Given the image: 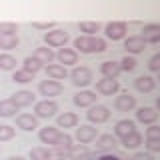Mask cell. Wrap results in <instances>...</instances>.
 I'll list each match as a JSON object with an SVG mask.
<instances>
[{
    "label": "cell",
    "mask_w": 160,
    "mask_h": 160,
    "mask_svg": "<svg viewBox=\"0 0 160 160\" xmlns=\"http://www.w3.org/2000/svg\"><path fill=\"white\" fill-rule=\"evenodd\" d=\"M74 50L80 54H100L108 50V44L100 36H84L82 34V36L74 38Z\"/></svg>",
    "instance_id": "6da1fadb"
},
{
    "label": "cell",
    "mask_w": 160,
    "mask_h": 160,
    "mask_svg": "<svg viewBox=\"0 0 160 160\" xmlns=\"http://www.w3.org/2000/svg\"><path fill=\"white\" fill-rule=\"evenodd\" d=\"M68 76H70V80H72L74 86L80 88V90L86 88L88 84H92V80H94V74H92V70H90L88 66H76Z\"/></svg>",
    "instance_id": "7a4b0ae2"
},
{
    "label": "cell",
    "mask_w": 160,
    "mask_h": 160,
    "mask_svg": "<svg viewBox=\"0 0 160 160\" xmlns=\"http://www.w3.org/2000/svg\"><path fill=\"white\" fill-rule=\"evenodd\" d=\"M60 110L58 106V102L56 100H40V102L34 104V116L36 118H52V116H56V112Z\"/></svg>",
    "instance_id": "3957f363"
},
{
    "label": "cell",
    "mask_w": 160,
    "mask_h": 160,
    "mask_svg": "<svg viewBox=\"0 0 160 160\" xmlns=\"http://www.w3.org/2000/svg\"><path fill=\"white\" fill-rule=\"evenodd\" d=\"M68 40H70V34L66 30H60V28H54V30L44 34V42H46L48 48H64Z\"/></svg>",
    "instance_id": "277c9868"
},
{
    "label": "cell",
    "mask_w": 160,
    "mask_h": 160,
    "mask_svg": "<svg viewBox=\"0 0 160 160\" xmlns=\"http://www.w3.org/2000/svg\"><path fill=\"white\" fill-rule=\"evenodd\" d=\"M110 116H112V112H110V108L104 106V104H94V106L88 108V112H86V118L92 124H104V122L110 120Z\"/></svg>",
    "instance_id": "5b68a950"
},
{
    "label": "cell",
    "mask_w": 160,
    "mask_h": 160,
    "mask_svg": "<svg viewBox=\"0 0 160 160\" xmlns=\"http://www.w3.org/2000/svg\"><path fill=\"white\" fill-rule=\"evenodd\" d=\"M126 32H128V26L126 22H120V20H114V22H108L104 26V34H106L108 40H124L126 38Z\"/></svg>",
    "instance_id": "8992f818"
},
{
    "label": "cell",
    "mask_w": 160,
    "mask_h": 160,
    "mask_svg": "<svg viewBox=\"0 0 160 160\" xmlns=\"http://www.w3.org/2000/svg\"><path fill=\"white\" fill-rule=\"evenodd\" d=\"M72 102L78 108H92L94 104H98V96L94 90H80L72 96Z\"/></svg>",
    "instance_id": "52a82bcc"
},
{
    "label": "cell",
    "mask_w": 160,
    "mask_h": 160,
    "mask_svg": "<svg viewBox=\"0 0 160 160\" xmlns=\"http://www.w3.org/2000/svg\"><path fill=\"white\" fill-rule=\"evenodd\" d=\"M38 92L46 96V100H52L54 96H60L64 92V86L62 82H56V80H42L38 84Z\"/></svg>",
    "instance_id": "ba28073f"
},
{
    "label": "cell",
    "mask_w": 160,
    "mask_h": 160,
    "mask_svg": "<svg viewBox=\"0 0 160 160\" xmlns=\"http://www.w3.org/2000/svg\"><path fill=\"white\" fill-rule=\"evenodd\" d=\"M100 136L98 134V128L90 126V124H84V126L76 128V142L78 144H84V146H88L90 142H94Z\"/></svg>",
    "instance_id": "9c48e42d"
},
{
    "label": "cell",
    "mask_w": 160,
    "mask_h": 160,
    "mask_svg": "<svg viewBox=\"0 0 160 160\" xmlns=\"http://www.w3.org/2000/svg\"><path fill=\"white\" fill-rule=\"evenodd\" d=\"M10 100H12L18 108H26V106L36 104V94H34L32 90H18V92H14L12 96H10Z\"/></svg>",
    "instance_id": "30bf717a"
},
{
    "label": "cell",
    "mask_w": 160,
    "mask_h": 160,
    "mask_svg": "<svg viewBox=\"0 0 160 160\" xmlns=\"http://www.w3.org/2000/svg\"><path fill=\"white\" fill-rule=\"evenodd\" d=\"M114 108H116L118 112H130V110L136 108V98L130 92H122L114 98Z\"/></svg>",
    "instance_id": "8fae6325"
},
{
    "label": "cell",
    "mask_w": 160,
    "mask_h": 160,
    "mask_svg": "<svg viewBox=\"0 0 160 160\" xmlns=\"http://www.w3.org/2000/svg\"><path fill=\"white\" fill-rule=\"evenodd\" d=\"M124 48H126L128 56H134V54H140L146 50V42L140 38V34H134V36L124 38Z\"/></svg>",
    "instance_id": "7c38bea8"
},
{
    "label": "cell",
    "mask_w": 160,
    "mask_h": 160,
    "mask_svg": "<svg viewBox=\"0 0 160 160\" xmlns=\"http://www.w3.org/2000/svg\"><path fill=\"white\" fill-rule=\"evenodd\" d=\"M58 136H60V128L58 126H44V128H40V132H38L40 142L48 144V148H54Z\"/></svg>",
    "instance_id": "4fadbf2b"
},
{
    "label": "cell",
    "mask_w": 160,
    "mask_h": 160,
    "mask_svg": "<svg viewBox=\"0 0 160 160\" xmlns=\"http://www.w3.org/2000/svg\"><path fill=\"white\" fill-rule=\"evenodd\" d=\"M120 90V82L118 80H110V78H102L96 82V92L102 96H114Z\"/></svg>",
    "instance_id": "5bb4252c"
},
{
    "label": "cell",
    "mask_w": 160,
    "mask_h": 160,
    "mask_svg": "<svg viewBox=\"0 0 160 160\" xmlns=\"http://www.w3.org/2000/svg\"><path fill=\"white\" fill-rule=\"evenodd\" d=\"M16 128L24 130V132H32V130L38 128V118L34 116V114H16Z\"/></svg>",
    "instance_id": "9a60e30c"
},
{
    "label": "cell",
    "mask_w": 160,
    "mask_h": 160,
    "mask_svg": "<svg viewBox=\"0 0 160 160\" xmlns=\"http://www.w3.org/2000/svg\"><path fill=\"white\" fill-rule=\"evenodd\" d=\"M132 132H136V124H134V120H128V118H122V120H118L116 124H114V136L116 138H126L128 134H132Z\"/></svg>",
    "instance_id": "2e32d148"
},
{
    "label": "cell",
    "mask_w": 160,
    "mask_h": 160,
    "mask_svg": "<svg viewBox=\"0 0 160 160\" xmlns=\"http://www.w3.org/2000/svg\"><path fill=\"white\" fill-rule=\"evenodd\" d=\"M118 146V138L114 134H100L96 138V150L98 152H112Z\"/></svg>",
    "instance_id": "e0dca14e"
},
{
    "label": "cell",
    "mask_w": 160,
    "mask_h": 160,
    "mask_svg": "<svg viewBox=\"0 0 160 160\" xmlns=\"http://www.w3.org/2000/svg\"><path fill=\"white\" fill-rule=\"evenodd\" d=\"M56 58H58V62L62 64L64 68L66 66H74V64H78V52L74 48H60L58 50V54H56Z\"/></svg>",
    "instance_id": "ac0fdd59"
},
{
    "label": "cell",
    "mask_w": 160,
    "mask_h": 160,
    "mask_svg": "<svg viewBox=\"0 0 160 160\" xmlns=\"http://www.w3.org/2000/svg\"><path fill=\"white\" fill-rule=\"evenodd\" d=\"M136 120H138V122H142V124L152 126V124L158 120L156 108H152V106H142V108H138V110H136Z\"/></svg>",
    "instance_id": "d6986e66"
},
{
    "label": "cell",
    "mask_w": 160,
    "mask_h": 160,
    "mask_svg": "<svg viewBox=\"0 0 160 160\" xmlns=\"http://www.w3.org/2000/svg\"><path fill=\"white\" fill-rule=\"evenodd\" d=\"M140 38L146 44H158L160 42V24H146V26L142 28Z\"/></svg>",
    "instance_id": "ffe728a7"
},
{
    "label": "cell",
    "mask_w": 160,
    "mask_h": 160,
    "mask_svg": "<svg viewBox=\"0 0 160 160\" xmlns=\"http://www.w3.org/2000/svg\"><path fill=\"white\" fill-rule=\"evenodd\" d=\"M96 158V154L90 152L88 146H84V144H74L72 150L68 152V160H92Z\"/></svg>",
    "instance_id": "44dd1931"
},
{
    "label": "cell",
    "mask_w": 160,
    "mask_h": 160,
    "mask_svg": "<svg viewBox=\"0 0 160 160\" xmlns=\"http://www.w3.org/2000/svg\"><path fill=\"white\" fill-rule=\"evenodd\" d=\"M120 64L114 62V60H106V62L100 64V74H102V78H110V80H116L120 76Z\"/></svg>",
    "instance_id": "7402d4cb"
},
{
    "label": "cell",
    "mask_w": 160,
    "mask_h": 160,
    "mask_svg": "<svg viewBox=\"0 0 160 160\" xmlns=\"http://www.w3.org/2000/svg\"><path fill=\"white\" fill-rule=\"evenodd\" d=\"M44 72H46L48 80H56V82L68 78V70L62 64H48V66H44Z\"/></svg>",
    "instance_id": "603a6c76"
},
{
    "label": "cell",
    "mask_w": 160,
    "mask_h": 160,
    "mask_svg": "<svg viewBox=\"0 0 160 160\" xmlns=\"http://www.w3.org/2000/svg\"><path fill=\"white\" fill-rule=\"evenodd\" d=\"M134 88H136L138 92H142V94H150L154 88H156V80L152 76H138L134 80Z\"/></svg>",
    "instance_id": "cb8c5ba5"
},
{
    "label": "cell",
    "mask_w": 160,
    "mask_h": 160,
    "mask_svg": "<svg viewBox=\"0 0 160 160\" xmlns=\"http://www.w3.org/2000/svg\"><path fill=\"white\" fill-rule=\"evenodd\" d=\"M34 58L38 60L42 66H48V64H52V60L56 58V54L52 52V48H48V46H40L34 50V54H32Z\"/></svg>",
    "instance_id": "d4e9b609"
},
{
    "label": "cell",
    "mask_w": 160,
    "mask_h": 160,
    "mask_svg": "<svg viewBox=\"0 0 160 160\" xmlns=\"http://www.w3.org/2000/svg\"><path fill=\"white\" fill-rule=\"evenodd\" d=\"M58 128H76L78 126V114L76 112H62L56 118Z\"/></svg>",
    "instance_id": "484cf974"
},
{
    "label": "cell",
    "mask_w": 160,
    "mask_h": 160,
    "mask_svg": "<svg viewBox=\"0 0 160 160\" xmlns=\"http://www.w3.org/2000/svg\"><path fill=\"white\" fill-rule=\"evenodd\" d=\"M18 110H20V108H18L10 98L0 100V116H2V118H12V116H16Z\"/></svg>",
    "instance_id": "4316f807"
},
{
    "label": "cell",
    "mask_w": 160,
    "mask_h": 160,
    "mask_svg": "<svg viewBox=\"0 0 160 160\" xmlns=\"http://www.w3.org/2000/svg\"><path fill=\"white\" fill-rule=\"evenodd\" d=\"M142 142H144V138H142V134H140L138 130H136V132H132V134H128L126 138L120 140V144H122V146L126 148V150H134V148H138Z\"/></svg>",
    "instance_id": "83f0119b"
},
{
    "label": "cell",
    "mask_w": 160,
    "mask_h": 160,
    "mask_svg": "<svg viewBox=\"0 0 160 160\" xmlns=\"http://www.w3.org/2000/svg\"><path fill=\"white\" fill-rule=\"evenodd\" d=\"M72 146H74V138L70 136V134H66V132H60V136H58V140H56V144H54V148L56 150H62V152H70L72 150Z\"/></svg>",
    "instance_id": "f1b7e54d"
},
{
    "label": "cell",
    "mask_w": 160,
    "mask_h": 160,
    "mask_svg": "<svg viewBox=\"0 0 160 160\" xmlns=\"http://www.w3.org/2000/svg\"><path fill=\"white\" fill-rule=\"evenodd\" d=\"M16 58L12 56V54L8 52H2L0 54V70H6V72H12V70H16Z\"/></svg>",
    "instance_id": "f546056e"
},
{
    "label": "cell",
    "mask_w": 160,
    "mask_h": 160,
    "mask_svg": "<svg viewBox=\"0 0 160 160\" xmlns=\"http://www.w3.org/2000/svg\"><path fill=\"white\" fill-rule=\"evenodd\" d=\"M34 76L36 74H32V72H28V70H24V68H16L14 70V74H12V80L14 82H18V84H28V82H32Z\"/></svg>",
    "instance_id": "4dcf8cb0"
},
{
    "label": "cell",
    "mask_w": 160,
    "mask_h": 160,
    "mask_svg": "<svg viewBox=\"0 0 160 160\" xmlns=\"http://www.w3.org/2000/svg\"><path fill=\"white\" fill-rule=\"evenodd\" d=\"M80 32H84V36H96V32H100V22H80L78 24Z\"/></svg>",
    "instance_id": "1f68e13d"
},
{
    "label": "cell",
    "mask_w": 160,
    "mask_h": 160,
    "mask_svg": "<svg viewBox=\"0 0 160 160\" xmlns=\"http://www.w3.org/2000/svg\"><path fill=\"white\" fill-rule=\"evenodd\" d=\"M18 34H10V36H0V48L2 50H12L18 46Z\"/></svg>",
    "instance_id": "d6a6232c"
},
{
    "label": "cell",
    "mask_w": 160,
    "mask_h": 160,
    "mask_svg": "<svg viewBox=\"0 0 160 160\" xmlns=\"http://www.w3.org/2000/svg\"><path fill=\"white\" fill-rule=\"evenodd\" d=\"M22 68L28 70V72H32V74H36L38 70H42L44 66H42V64H40L34 56H26V58H24V62H22Z\"/></svg>",
    "instance_id": "836d02e7"
},
{
    "label": "cell",
    "mask_w": 160,
    "mask_h": 160,
    "mask_svg": "<svg viewBox=\"0 0 160 160\" xmlns=\"http://www.w3.org/2000/svg\"><path fill=\"white\" fill-rule=\"evenodd\" d=\"M48 152H50L48 146H36L30 150L28 156H30V160H48Z\"/></svg>",
    "instance_id": "e575fe53"
},
{
    "label": "cell",
    "mask_w": 160,
    "mask_h": 160,
    "mask_svg": "<svg viewBox=\"0 0 160 160\" xmlns=\"http://www.w3.org/2000/svg\"><path fill=\"white\" fill-rule=\"evenodd\" d=\"M120 70H122V72H132V70L134 68H136V58H134V56H128V54H126V56H124L122 60H120Z\"/></svg>",
    "instance_id": "d590c367"
},
{
    "label": "cell",
    "mask_w": 160,
    "mask_h": 160,
    "mask_svg": "<svg viewBox=\"0 0 160 160\" xmlns=\"http://www.w3.org/2000/svg\"><path fill=\"white\" fill-rule=\"evenodd\" d=\"M18 32V24L14 22H0V36H10Z\"/></svg>",
    "instance_id": "8d00e7d4"
},
{
    "label": "cell",
    "mask_w": 160,
    "mask_h": 160,
    "mask_svg": "<svg viewBox=\"0 0 160 160\" xmlns=\"http://www.w3.org/2000/svg\"><path fill=\"white\" fill-rule=\"evenodd\" d=\"M14 126H8V124H2L0 126V142H8V140L14 138Z\"/></svg>",
    "instance_id": "74e56055"
},
{
    "label": "cell",
    "mask_w": 160,
    "mask_h": 160,
    "mask_svg": "<svg viewBox=\"0 0 160 160\" xmlns=\"http://www.w3.org/2000/svg\"><path fill=\"white\" fill-rule=\"evenodd\" d=\"M144 148H146V152H150V154L160 152V138H146Z\"/></svg>",
    "instance_id": "f35d334b"
},
{
    "label": "cell",
    "mask_w": 160,
    "mask_h": 160,
    "mask_svg": "<svg viewBox=\"0 0 160 160\" xmlns=\"http://www.w3.org/2000/svg\"><path fill=\"white\" fill-rule=\"evenodd\" d=\"M48 160H68V154H66V152H62V150L50 148V152H48Z\"/></svg>",
    "instance_id": "ab89813d"
},
{
    "label": "cell",
    "mask_w": 160,
    "mask_h": 160,
    "mask_svg": "<svg viewBox=\"0 0 160 160\" xmlns=\"http://www.w3.org/2000/svg\"><path fill=\"white\" fill-rule=\"evenodd\" d=\"M148 68H150V72H160V52L154 54V56L148 60Z\"/></svg>",
    "instance_id": "60d3db41"
},
{
    "label": "cell",
    "mask_w": 160,
    "mask_h": 160,
    "mask_svg": "<svg viewBox=\"0 0 160 160\" xmlns=\"http://www.w3.org/2000/svg\"><path fill=\"white\" fill-rule=\"evenodd\" d=\"M32 26L34 28H38V30H54V26H56V22H32Z\"/></svg>",
    "instance_id": "b9f144b4"
},
{
    "label": "cell",
    "mask_w": 160,
    "mask_h": 160,
    "mask_svg": "<svg viewBox=\"0 0 160 160\" xmlns=\"http://www.w3.org/2000/svg\"><path fill=\"white\" fill-rule=\"evenodd\" d=\"M146 138H160V126H148L146 128Z\"/></svg>",
    "instance_id": "7bdbcfd3"
},
{
    "label": "cell",
    "mask_w": 160,
    "mask_h": 160,
    "mask_svg": "<svg viewBox=\"0 0 160 160\" xmlns=\"http://www.w3.org/2000/svg\"><path fill=\"white\" fill-rule=\"evenodd\" d=\"M132 160H154V154H150V152L144 150V152H136L132 156Z\"/></svg>",
    "instance_id": "ee69618b"
},
{
    "label": "cell",
    "mask_w": 160,
    "mask_h": 160,
    "mask_svg": "<svg viewBox=\"0 0 160 160\" xmlns=\"http://www.w3.org/2000/svg\"><path fill=\"white\" fill-rule=\"evenodd\" d=\"M96 160H122V158H120V156H100Z\"/></svg>",
    "instance_id": "f6af8a7d"
},
{
    "label": "cell",
    "mask_w": 160,
    "mask_h": 160,
    "mask_svg": "<svg viewBox=\"0 0 160 160\" xmlns=\"http://www.w3.org/2000/svg\"><path fill=\"white\" fill-rule=\"evenodd\" d=\"M6 160H26V158H24V156H8Z\"/></svg>",
    "instance_id": "bcb514c9"
},
{
    "label": "cell",
    "mask_w": 160,
    "mask_h": 160,
    "mask_svg": "<svg viewBox=\"0 0 160 160\" xmlns=\"http://www.w3.org/2000/svg\"><path fill=\"white\" fill-rule=\"evenodd\" d=\"M156 112H160V96L156 98Z\"/></svg>",
    "instance_id": "7dc6e473"
},
{
    "label": "cell",
    "mask_w": 160,
    "mask_h": 160,
    "mask_svg": "<svg viewBox=\"0 0 160 160\" xmlns=\"http://www.w3.org/2000/svg\"><path fill=\"white\" fill-rule=\"evenodd\" d=\"M158 82H160V72H158Z\"/></svg>",
    "instance_id": "c3c4849f"
},
{
    "label": "cell",
    "mask_w": 160,
    "mask_h": 160,
    "mask_svg": "<svg viewBox=\"0 0 160 160\" xmlns=\"http://www.w3.org/2000/svg\"><path fill=\"white\" fill-rule=\"evenodd\" d=\"M0 126H2V124H0Z\"/></svg>",
    "instance_id": "681fc988"
}]
</instances>
